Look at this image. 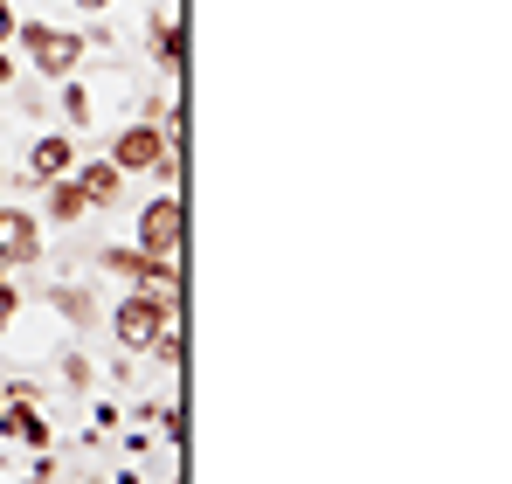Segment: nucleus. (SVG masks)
Instances as JSON below:
<instances>
[{"mask_svg":"<svg viewBox=\"0 0 512 484\" xmlns=\"http://www.w3.org/2000/svg\"><path fill=\"white\" fill-rule=\"evenodd\" d=\"M104 263L132 284H173V263L167 256H146V249H104Z\"/></svg>","mask_w":512,"mask_h":484,"instance_id":"nucleus-6","label":"nucleus"},{"mask_svg":"<svg viewBox=\"0 0 512 484\" xmlns=\"http://www.w3.org/2000/svg\"><path fill=\"white\" fill-rule=\"evenodd\" d=\"M118 180H125V173H118L111 160H104V166H84L77 194H84V201H97V208H111V201H118Z\"/></svg>","mask_w":512,"mask_h":484,"instance_id":"nucleus-7","label":"nucleus"},{"mask_svg":"<svg viewBox=\"0 0 512 484\" xmlns=\"http://www.w3.org/2000/svg\"><path fill=\"white\" fill-rule=\"evenodd\" d=\"M84 208H90V201H84V194H77V180H63V187L49 194V215H56V222H77Z\"/></svg>","mask_w":512,"mask_h":484,"instance_id":"nucleus-10","label":"nucleus"},{"mask_svg":"<svg viewBox=\"0 0 512 484\" xmlns=\"http://www.w3.org/2000/svg\"><path fill=\"white\" fill-rule=\"evenodd\" d=\"M63 111H70V118L84 125V118H90V97H84V90H63Z\"/></svg>","mask_w":512,"mask_h":484,"instance_id":"nucleus-12","label":"nucleus"},{"mask_svg":"<svg viewBox=\"0 0 512 484\" xmlns=\"http://www.w3.org/2000/svg\"><path fill=\"white\" fill-rule=\"evenodd\" d=\"M0 83H7V56H0Z\"/></svg>","mask_w":512,"mask_h":484,"instance_id":"nucleus-16","label":"nucleus"},{"mask_svg":"<svg viewBox=\"0 0 512 484\" xmlns=\"http://www.w3.org/2000/svg\"><path fill=\"white\" fill-rule=\"evenodd\" d=\"M180 236H187V215H180V201L173 194H160V201H146L139 208V249L146 256H180Z\"/></svg>","mask_w":512,"mask_h":484,"instance_id":"nucleus-3","label":"nucleus"},{"mask_svg":"<svg viewBox=\"0 0 512 484\" xmlns=\"http://www.w3.org/2000/svg\"><path fill=\"white\" fill-rule=\"evenodd\" d=\"M7 319H14V291H7V270H0V332H7Z\"/></svg>","mask_w":512,"mask_h":484,"instance_id":"nucleus-13","label":"nucleus"},{"mask_svg":"<svg viewBox=\"0 0 512 484\" xmlns=\"http://www.w3.org/2000/svg\"><path fill=\"white\" fill-rule=\"evenodd\" d=\"M77 7H111V0H77Z\"/></svg>","mask_w":512,"mask_h":484,"instance_id":"nucleus-15","label":"nucleus"},{"mask_svg":"<svg viewBox=\"0 0 512 484\" xmlns=\"http://www.w3.org/2000/svg\"><path fill=\"white\" fill-rule=\"evenodd\" d=\"M56 305H63V312H70V319H77V325H90V319H97V305H90L84 291H70V284L56 291Z\"/></svg>","mask_w":512,"mask_h":484,"instance_id":"nucleus-11","label":"nucleus"},{"mask_svg":"<svg viewBox=\"0 0 512 484\" xmlns=\"http://www.w3.org/2000/svg\"><path fill=\"white\" fill-rule=\"evenodd\" d=\"M28 166H35L42 180H63V173H70V139H42V146L28 153Z\"/></svg>","mask_w":512,"mask_h":484,"instance_id":"nucleus-9","label":"nucleus"},{"mask_svg":"<svg viewBox=\"0 0 512 484\" xmlns=\"http://www.w3.org/2000/svg\"><path fill=\"white\" fill-rule=\"evenodd\" d=\"M35 256H42V229H35V215H28V208H0V270L35 263Z\"/></svg>","mask_w":512,"mask_h":484,"instance_id":"nucleus-5","label":"nucleus"},{"mask_svg":"<svg viewBox=\"0 0 512 484\" xmlns=\"http://www.w3.org/2000/svg\"><path fill=\"white\" fill-rule=\"evenodd\" d=\"M173 325V298L167 291H132L118 312H111V332H118V346L125 353H153V339Z\"/></svg>","mask_w":512,"mask_h":484,"instance_id":"nucleus-1","label":"nucleus"},{"mask_svg":"<svg viewBox=\"0 0 512 484\" xmlns=\"http://www.w3.org/2000/svg\"><path fill=\"white\" fill-rule=\"evenodd\" d=\"M7 35H14V14H7V0H0V49H7Z\"/></svg>","mask_w":512,"mask_h":484,"instance_id":"nucleus-14","label":"nucleus"},{"mask_svg":"<svg viewBox=\"0 0 512 484\" xmlns=\"http://www.w3.org/2000/svg\"><path fill=\"white\" fill-rule=\"evenodd\" d=\"M111 166H118V173H139V166H173V153H167V139H160L153 125H125V132H118V146H111Z\"/></svg>","mask_w":512,"mask_h":484,"instance_id":"nucleus-4","label":"nucleus"},{"mask_svg":"<svg viewBox=\"0 0 512 484\" xmlns=\"http://www.w3.org/2000/svg\"><path fill=\"white\" fill-rule=\"evenodd\" d=\"M21 42H28V63H35L42 77H70V70L84 63V35H70V28L35 21V28H21Z\"/></svg>","mask_w":512,"mask_h":484,"instance_id":"nucleus-2","label":"nucleus"},{"mask_svg":"<svg viewBox=\"0 0 512 484\" xmlns=\"http://www.w3.org/2000/svg\"><path fill=\"white\" fill-rule=\"evenodd\" d=\"M7 429H14L21 443H49V422L35 415V402H28V395H14V408H7Z\"/></svg>","mask_w":512,"mask_h":484,"instance_id":"nucleus-8","label":"nucleus"}]
</instances>
